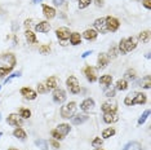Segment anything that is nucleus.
<instances>
[{"mask_svg": "<svg viewBox=\"0 0 151 150\" xmlns=\"http://www.w3.org/2000/svg\"><path fill=\"white\" fill-rule=\"evenodd\" d=\"M125 105L132 106V105H142L146 102V96L143 93H138V92H132L125 97Z\"/></svg>", "mask_w": 151, "mask_h": 150, "instance_id": "nucleus-1", "label": "nucleus"}, {"mask_svg": "<svg viewBox=\"0 0 151 150\" xmlns=\"http://www.w3.org/2000/svg\"><path fill=\"white\" fill-rule=\"evenodd\" d=\"M137 47V40L134 38H128V39H122L119 44V49L122 54H125L128 52H132L133 49H136Z\"/></svg>", "mask_w": 151, "mask_h": 150, "instance_id": "nucleus-2", "label": "nucleus"}, {"mask_svg": "<svg viewBox=\"0 0 151 150\" xmlns=\"http://www.w3.org/2000/svg\"><path fill=\"white\" fill-rule=\"evenodd\" d=\"M68 132H70V124H66V123L60 124L56 129L52 131V137L54 140H62Z\"/></svg>", "mask_w": 151, "mask_h": 150, "instance_id": "nucleus-3", "label": "nucleus"}, {"mask_svg": "<svg viewBox=\"0 0 151 150\" xmlns=\"http://www.w3.org/2000/svg\"><path fill=\"white\" fill-rule=\"evenodd\" d=\"M75 110H76V104H75L74 101L68 102L67 105H65V106L61 107V115H62V118L68 119L75 114Z\"/></svg>", "mask_w": 151, "mask_h": 150, "instance_id": "nucleus-4", "label": "nucleus"}, {"mask_svg": "<svg viewBox=\"0 0 151 150\" xmlns=\"http://www.w3.org/2000/svg\"><path fill=\"white\" fill-rule=\"evenodd\" d=\"M66 84H67L68 91H70L71 93L76 94V93L80 92V86H79V81H78V79L75 76H70V78H68L67 81H66Z\"/></svg>", "mask_w": 151, "mask_h": 150, "instance_id": "nucleus-5", "label": "nucleus"}, {"mask_svg": "<svg viewBox=\"0 0 151 150\" xmlns=\"http://www.w3.org/2000/svg\"><path fill=\"white\" fill-rule=\"evenodd\" d=\"M119 21L114 17L109 16L106 17V27H107V31H111V32H115L116 30L119 29Z\"/></svg>", "mask_w": 151, "mask_h": 150, "instance_id": "nucleus-6", "label": "nucleus"}, {"mask_svg": "<svg viewBox=\"0 0 151 150\" xmlns=\"http://www.w3.org/2000/svg\"><path fill=\"white\" fill-rule=\"evenodd\" d=\"M65 100H66V92L61 88H56L53 92V101L56 104H62V102H65Z\"/></svg>", "mask_w": 151, "mask_h": 150, "instance_id": "nucleus-7", "label": "nucleus"}, {"mask_svg": "<svg viewBox=\"0 0 151 150\" xmlns=\"http://www.w3.org/2000/svg\"><path fill=\"white\" fill-rule=\"evenodd\" d=\"M56 35L60 40H62V42H66L67 39H70V30L67 29V27H60V29H57L56 31Z\"/></svg>", "mask_w": 151, "mask_h": 150, "instance_id": "nucleus-8", "label": "nucleus"}, {"mask_svg": "<svg viewBox=\"0 0 151 150\" xmlns=\"http://www.w3.org/2000/svg\"><path fill=\"white\" fill-rule=\"evenodd\" d=\"M94 29L96 31L105 34L107 32V27H106V18H98L94 21Z\"/></svg>", "mask_w": 151, "mask_h": 150, "instance_id": "nucleus-9", "label": "nucleus"}, {"mask_svg": "<svg viewBox=\"0 0 151 150\" xmlns=\"http://www.w3.org/2000/svg\"><path fill=\"white\" fill-rule=\"evenodd\" d=\"M84 74H85L87 79H88L89 81H91V83H93V81L97 80V73H96V69H94V67H92V66L85 67Z\"/></svg>", "mask_w": 151, "mask_h": 150, "instance_id": "nucleus-10", "label": "nucleus"}, {"mask_svg": "<svg viewBox=\"0 0 151 150\" xmlns=\"http://www.w3.org/2000/svg\"><path fill=\"white\" fill-rule=\"evenodd\" d=\"M21 94L25 98H27V100H35V98H36V92L32 91L31 88H27V87L22 88V89H21Z\"/></svg>", "mask_w": 151, "mask_h": 150, "instance_id": "nucleus-11", "label": "nucleus"}, {"mask_svg": "<svg viewBox=\"0 0 151 150\" xmlns=\"http://www.w3.org/2000/svg\"><path fill=\"white\" fill-rule=\"evenodd\" d=\"M93 107H94V101L92 98H87L80 104V109L83 111H91L93 110Z\"/></svg>", "mask_w": 151, "mask_h": 150, "instance_id": "nucleus-12", "label": "nucleus"}, {"mask_svg": "<svg viewBox=\"0 0 151 150\" xmlns=\"http://www.w3.org/2000/svg\"><path fill=\"white\" fill-rule=\"evenodd\" d=\"M6 122H8V124L11 125H14V127H18V125L22 124V119L18 117L17 114H11L6 119Z\"/></svg>", "mask_w": 151, "mask_h": 150, "instance_id": "nucleus-13", "label": "nucleus"}, {"mask_svg": "<svg viewBox=\"0 0 151 150\" xmlns=\"http://www.w3.org/2000/svg\"><path fill=\"white\" fill-rule=\"evenodd\" d=\"M43 13L47 18L52 19V18H54V16H56V9L49 5H43Z\"/></svg>", "mask_w": 151, "mask_h": 150, "instance_id": "nucleus-14", "label": "nucleus"}, {"mask_svg": "<svg viewBox=\"0 0 151 150\" xmlns=\"http://www.w3.org/2000/svg\"><path fill=\"white\" fill-rule=\"evenodd\" d=\"M104 120L106 122V123H115V122L119 120V117L115 114V112H105Z\"/></svg>", "mask_w": 151, "mask_h": 150, "instance_id": "nucleus-15", "label": "nucleus"}, {"mask_svg": "<svg viewBox=\"0 0 151 150\" xmlns=\"http://www.w3.org/2000/svg\"><path fill=\"white\" fill-rule=\"evenodd\" d=\"M35 29H36V31H39V32H48L50 30V25L47 21H42L35 26Z\"/></svg>", "mask_w": 151, "mask_h": 150, "instance_id": "nucleus-16", "label": "nucleus"}, {"mask_svg": "<svg viewBox=\"0 0 151 150\" xmlns=\"http://www.w3.org/2000/svg\"><path fill=\"white\" fill-rule=\"evenodd\" d=\"M97 35H98V32L93 29H88L83 32V38H85L87 40H94L97 38Z\"/></svg>", "mask_w": 151, "mask_h": 150, "instance_id": "nucleus-17", "label": "nucleus"}, {"mask_svg": "<svg viewBox=\"0 0 151 150\" xmlns=\"http://www.w3.org/2000/svg\"><path fill=\"white\" fill-rule=\"evenodd\" d=\"M107 65H109V57L105 53H101L98 56V67L99 69H105Z\"/></svg>", "mask_w": 151, "mask_h": 150, "instance_id": "nucleus-18", "label": "nucleus"}, {"mask_svg": "<svg viewBox=\"0 0 151 150\" xmlns=\"http://www.w3.org/2000/svg\"><path fill=\"white\" fill-rule=\"evenodd\" d=\"M123 150H142V146H141V144L137 141H130L127 145H124Z\"/></svg>", "mask_w": 151, "mask_h": 150, "instance_id": "nucleus-19", "label": "nucleus"}, {"mask_svg": "<svg viewBox=\"0 0 151 150\" xmlns=\"http://www.w3.org/2000/svg\"><path fill=\"white\" fill-rule=\"evenodd\" d=\"M89 119V117L87 114H79L76 115V117H74L73 118V123L74 124H83L84 122H87Z\"/></svg>", "mask_w": 151, "mask_h": 150, "instance_id": "nucleus-20", "label": "nucleus"}, {"mask_svg": "<svg viewBox=\"0 0 151 150\" xmlns=\"http://www.w3.org/2000/svg\"><path fill=\"white\" fill-rule=\"evenodd\" d=\"M102 111L104 112H115L116 111V104L105 102V104L102 105Z\"/></svg>", "mask_w": 151, "mask_h": 150, "instance_id": "nucleus-21", "label": "nucleus"}, {"mask_svg": "<svg viewBox=\"0 0 151 150\" xmlns=\"http://www.w3.org/2000/svg\"><path fill=\"white\" fill-rule=\"evenodd\" d=\"M111 81H112L111 75H102V76L99 78V83H101L104 87H109L110 84H111Z\"/></svg>", "mask_w": 151, "mask_h": 150, "instance_id": "nucleus-22", "label": "nucleus"}, {"mask_svg": "<svg viewBox=\"0 0 151 150\" xmlns=\"http://www.w3.org/2000/svg\"><path fill=\"white\" fill-rule=\"evenodd\" d=\"M13 136L17 137V138H19V140H25L26 138V132L23 131L21 127H17L14 131H13Z\"/></svg>", "mask_w": 151, "mask_h": 150, "instance_id": "nucleus-23", "label": "nucleus"}, {"mask_svg": "<svg viewBox=\"0 0 151 150\" xmlns=\"http://www.w3.org/2000/svg\"><path fill=\"white\" fill-rule=\"evenodd\" d=\"M70 42L73 45H78V44H80L81 42V36H80V34H78V32H73L70 35Z\"/></svg>", "mask_w": 151, "mask_h": 150, "instance_id": "nucleus-24", "label": "nucleus"}, {"mask_svg": "<svg viewBox=\"0 0 151 150\" xmlns=\"http://www.w3.org/2000/svg\"><path fill=\"white\" fill-rule=\"evenodd\" d=\"M47 89H54L57 87V79L54 76H50L47 79V84H45Z\"/></svg>", "mask_w": 151, "mask_h": 150, "instance_id": "nucleus-25", "label": "nucleus"}, {"mask_svg": "<svg viewBox=\"0 0 151 150\" xmlns=\"http://www.w3.org/2000/svg\"><path fill=\"white\" fill-rule=\"evenodd\" d=\"M3 60L11 63V66H12V67H14V65H16V57H14V54H12V53H6V54H4V56H3Z\"/></svg>", "mask_w": 151, "mask_h": 150, "instance_id": "nucleus-26", "label": "nucleus"}, {"mask_svg": "<svg viewBox=\"0 0 151 150\" xmlns=\"http://www.w3.org/2000/svg\"><path fill=\"white\" fill-rule=\"evenodd\" d=\"M127 88H128V83H127L125 79H120L116 81V89L119 91H125Z\"/></svg>", "mask_w": 151, "mask_h": 150, "instance_id": "nucleus-27", "label": "nucleus"}, {"mask_svg": "<svg viewBox=\"0 0 151 150\" xmlns=\"http://www.w3.org/2000/svg\"><path fill=\"white\" fill-rule=\"evenodd\" d=\"M25 36H26V39H27V42H29V43H36V36H35V34H34L32 31L26 30Z\"/></svg>", "mask_w": 151, "mask_h": 150, "instance_id": "nucleus-28", "label": "nucleus"}, {"mask_svg": "<svg viewBox=\"0 0 151 150\" xmlns=\"http://www.w3.org/2000/svg\"><path fill=\"white\" fill-rule=\"evenodd\" d=\"M115 135V129L114 128H106L104 129V132H102V137L104 138H109L111 137V136Z\"/></svg>", "mask_w": 151, "mask_h": 150, "instance_id": "nucleus-29", "label": "nucleus"}, {"mask_svg": "<svg viewBox=\"0 0 151 150\" xmlns=\"http://www.w3.org/2000/svg\"><path fill=\"white\" fill-rule=\"evenodd\" d=\"M149 38H150V31H142L138 35V40L142 43H146L149 42Z\"/></svg>", "mask_w": 151, "mask_h": 150, "instance_id": "nucleus-30", "label": "nucleus"}, {"mask_svg": "<svg viewBox=\"0 0 151 150\" xmlns=\"http://www.w3.org/2000/svg\"><path fill=\"white\" fill-rule=\"evenodd\" d=\"M35 144H36V146H39L42 150H48V142L45 141V140H36Z\"/></svg>", "mask_w": 151, "mask_h": 150, "instance_id": "nucleus-31", "label": "nucleus"}, {"mask_svg": "<svg viewBox=\"0 0 151 150\" xmlns=\"http://www.w3.org/2000/svg\"><path fill=\"white\" fill-rule=\"evenodd\" d=\"M19 117L23 118V119H27L31 117V111L29 110V109H21V111H19Z\"/></svg>", "mask_w": 151, "mask_h": 150, "instance_id": "nucleus-32", "label": "nucleus"}, {"mask_svg": "<svg viewBox=\"0 0 151 150\" xmlns=\"http://www.w3.org/2000/svg\"><path fill=\"white\" fill-rule=\"evenodd\" d=\"M13 67L9 66V67H0V78L1 76H5V75H8L9 73L12 71Z\"/></svg>", "mask_w": 151, "mask_h": 150, "instance_id": "nucleus-33", "label": "nucleus"}, {"mask_svg": "<svg viewBox=\"0 0 151 150\" xmlns=\"http://www.w3.org/2000/svg\"><path fill=\"white\" fill-rule=\"evenodd\" d=\"M125 79L134 80V79H136V71H134V70H128V71L125 73Z\"/></svg>", "mask_w": 151, "mask_h": 150, "instance_id": "nucleus-34", "label": "nucleus"}, {"mask_svg": "<svg viewBox=\"0 0 151 150\" xmlns=\"http://www.w3.org/2000/svg\"><path fill=\"white\" fill-rule=\"evenodd\" d=\"M149 114H150V110H146V111L139 117V119H138V124H139V125L145 123V120L147 119V117H149Z\"/></svg>", "mask_w": 151, "mask_h": 150, "instance_id": "nucleus-35", "label": "nucleus"}, {"mask_svg": "<svg viewBox=\"0 0 151 150\" xmlns=\"http://www.w3.org/2000/svg\"><path fill=\"white\" fill-rule=\"evenodd\" d=\"M91 0H79V8L80 9H84L87 8L88 5H91Z\"/></svg>", "mask_w": 151, "mask_h": 150, "instance_id": "nucleus-36", "label": "nucleus"}, {"mask_svg": "<svg viewBox=\"0 0 151 150\" xmlns=\"http://www.w3.org/2000/svg\"><path fill=\"white\" fill-rule=\"evenodd\" d=\"M102 145V138L101 137H96L93 141H92V146H94V148H98V146Z\"/></svg>", "mask_w": 151, "mask_h": 150, "instance_id": "nucleus-37", "label": "nucleus"}, {"mask_svg": "<svg viewBox=\"0 0 151 150\" xmlns=\"http://www.w3.org/2000/svg\"><path fill=\"white\" fill-rule=\"evenodd\" d=\"M143 80H145V83H143V81H141V83H142V86H141V87H143V88H146V89H149V88L151 87V83H150V76H146Z\"/></svg>", "mask_w": 151, "mask_h": 150, "instance_id": "nucleus-38", "label": "nucleus"}, {"mask_svg": "<svg viewBox=\"0 0 151 150\" xmlns=\"http://www.w3.org/2000/svg\"><path fill=\"white\" fill-rule=\"evenodd\" d=\"M21 75H22V73H21V71H18V73H14V74H12L11 76H8V78H6V79H5V83H8V81H11L12 79H14V78H19V76H21Z\"/></svg>", "mask_w": 151, "mask_h": 150, "instance_id": "nucleus-39", "label": "nucleus"}, {"mask_svg": "<svg viewBox=\"0 0 151 150\" xmlns=\"http://www.w3.org/2000/svg\"><path fill=\"white\" fill-rule=\"evenodd\" d=\"M37 91H39V93H45L48 89H47V87L44 86V84L39 83V84H37Z\"/></svg>", "mask_w": 151, "mask_h": 150, "instance_id": "nucleus-40", "label": "nucleus"}, {"mask_svg": "<svg viewBox=\"0 0 151 150\" xmlns=\"http://www.w3.org/2000/svg\"><path fill=\"white\" fill-rule=\"evenodd\" d=\"M116 54H118V52H116V48H115V47H111V48H110V50H109V56L112 57V58H115Z\"/></svg>", "mask_w": 151, "mask_h": 150, "instance_id": "nucleus-41", "label": "nucleus"}, {"mask_svg": "<svg viewBox=\"0 0 151 150\" xmlns=\"http://www.w3.org/2000/svg\"><path fill=\"white\" fill-rule=\"evenodd\" d=\"M49 50H50V47H49V45H43V47H40V53H43V54L49 53Z\"/></svg>", "mask_w": 151, "mask_h": 150, "instance_id": "nucleus-42", "label": "nucleus"}, {"mask_svg": "<svg viewBox=\"0 0 151 150\" xmlns=\"http://www.w3.org/2000/svg\"><path fill=\"white\" fill-rule=\"evenodd\" d=\"M106 97H114L115 96V91L114 89H111V91H107V92H106Z\"/></svg>", "mask_w": 151, "mask_h": 150, "instance_id": "nucleus-43", "label": "nucleus"}, {"mask_svg": "<svg viewBox=\"0 0 151 150\" xmlns=\"http://www.w3.org/2000/svg\"><path fill=\"white\" fill-rule=\"evenodd\" d=\"M143 5H145V8L151 9V3H150V0H143Z\"/></svg>", "mask_w": 151, "mask_h": 150, "instance_id": "nucleus-44", "label": "nucleus"}, {"mask_svg": "<svg viewBox=\"0 0 151 150\" xmlns=\"http://www.w3.org/2000/svg\"><path fill=\"white\" fill-rule=\"evenodd\" d=\"M50 145H52L54 149H60V144H58L57 141H54V140H52V141H50Z\"/></svg>", "mask_w": 151, "mask_h": 150, "instance_id": "nucleus-45", "label": "nucleus"}, {"mask_svg": "<svg viewBox=\"0 0 151 150\" xmlns=\"http://www.w3.org/2000/svg\"><path fill=\"white\" fill-rule=\"evenodd\" d=\"M53 3H54V5L60 6V5H62L63 3H65V0H53Z\"/></svg>", "mask_w": 151, "mask_h": 150, "instance_id": "nucleus-46", "label": "nucleus"}, {"mask_svg": "<svg viewBox=\"0 0 151 150\" xmlns=\"http://www.w3.org/2000/svg\"><path fill=\"white\" fill-rule=\"evenodd\" d=\"M93 53V50H87V52H84L83 54H81V57H83V58H85V57H88L89 54H92Z\"/></svg>", "mask_w": 151, "mask_h": 150, "instance_id": "nucleus-47", "label": "nucleus"}, {"mask_svg": "<svg viewBox=\"0 0 151 150\" xmlns=\"http://www.w3.org/2000/svg\"><path fill=\"white\" fill-rule=\"evenodd\" d=\"M30 25H31V19H26V21H25V26L30 27Z\"/></svg>", "mask_w": 151, "mask_h": 150, "instance_id": "nucleus-48", "label": "nucleus"}, {"mask_svg": "<svg viewBox=\"0 0 151 150\" xmlns=\"http://www.w3.org/2000/svg\"><path fill=\"white\" fill-rule=\"evenodd\" d=\"M39 1H42V0H32V3H34V4H37V3H39Z\"/></svg>", "mask_w": 151, "mask_h": 150, "instance_id": "nucleus-49", "label": "nucleus"}, {"mask_svg": "<svg viewBox=\"0 0 151 150\" xmlns=\"http://www.w3.org/2000/svg\"><path fill=\"white\" fill-rule=\"evenodd\" d=\"M94 150H104V149H101V148H97V149H94Z\"/></svg>", "mask_w": 151, "mask_h": 150, "instance_id": "nucleus-50", "label": "nucleus"}, {"mask_svg": "<svg viewBox=\"0 0 151 150\" xmlns=\"http://www.w3.org/2000/svg\"><path fill=\"white\" fill-rule=\"evenodd\" d=\"M1 136H3V133H1V132H0V137H1Z\"/></svg>", "mask_w": 151, "mask_h": 150, "instance_id": "nucleus-51", "label": "nucleus"}, {"mask_svg": "<svg viewBox=\"0 0 151 150\" xmlns=\"http://www.w3.org/2000/svg\"><path fill=\"white\" fill-rule=\"evenodd\" d=\"M9 150H17V149H13V148H12V149H9Z\"/></svg>", "mask_w": 151, "mask_h": 150, "instance_id": "nucleus-52", "label": "nucleus"}, {"mask_svg": "<svg viewBox=\"0 0 151 150\" xmlns=\"http://www.w3.org/2000/svg\"><path fill=\"white\" fill-rule=\"evenodd\" d=\"M0 117H1V114H0ZM0 119H1V118H0Z\"/></svg>", "mask_w": 151, "mask_h": 150, "instance_id": "nucleus-53", "label": "nucleus"}, {"mask_svg": "<svg viewBox=\"0 0 151 150\" xmlns=\"http://www.w3.org/2000/svg\"><path fill=\"white\" fill-rule=\"evenodd\" d=\"M0 89H1V86H0Z\"/></svg>", "mask_w": 151, "mask_h": 150, "instance_id": "nucleus-54", "label": "nucleus"}]
</instances>
